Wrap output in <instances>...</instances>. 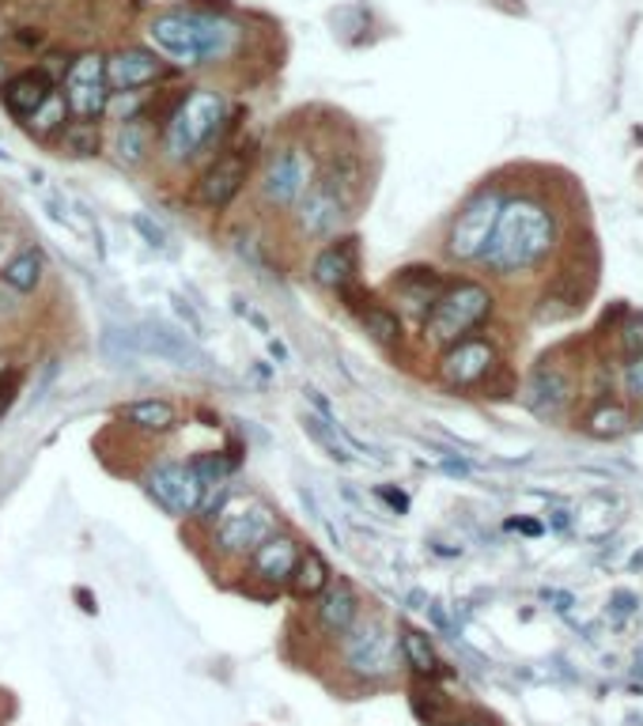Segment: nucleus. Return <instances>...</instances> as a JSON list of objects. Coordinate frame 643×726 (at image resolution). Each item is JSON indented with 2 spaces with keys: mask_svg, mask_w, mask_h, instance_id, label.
<instances>
[{
  "mask_svg": "<svg viewBox=\"0 0 643 726\" xmlns=\"http://www.w3.org/2000/svg\"><path fill=\"white\" fill-rule=\"evenodd\" d=\"M552 246H557V216L549 212V204L534 201V197H511L500 209L496 231H492L481 261L500 277H515V272L541 266Z\"/></svg>",
  "mask_w": 643,
  "mask_h": 726,
  "instance_id": "nucleus-1",
  "label": "nucleus"
},
{
  "mask_svg": "<svg viewBox=\"0 0 643 726\" xmlns=\"http://www.w3.org/2000/svg\"><path fill=\"white\" fill-rule=\"evenodd\" d=\"M227 129V98L220 91L194 87L163 118V160L186 167L204 155Z\"/></svg>",
  "mask_w": 643,
  "mask_h": 726,
  "instance_id": "nucleus-2",
  "label": "nucleus"
},
{
  "mask_svg": "<svg viewBox=\"0 0 643 726\" xmlns=\"http://www.w3.org/2000/svg\"><path fill=\"white\" fill-rule=\"evenodd\" d=\"M148 38L175 65H209L231 54L235 27L209 12H160L148 23Z\"/></svg>",
  "mask_w": 643,
  "mask_h": 726,
  "instance_id": "nucleus-3",
  "label": "nucleus"
},
{
  "mask_svg": "<svg viewBox=\"0 0 643 726\" xmlns=\"http://www.w3.org/2000/svg\"><path fill=\"white\" fill-rule=\"evenodd\" d=\"M489 315H492L489 288L477 284V280H455V284L443 288V295L435 300V307L428 311V318L420 326H424V341L451 349L455 341L474 333Z\"/></svg>",
  "mask_w": 643,
  "mask_h": 726,
  "instance_id": "nucleus-4",
  "label": "nucleus"
},
{
  "mask_svg": "<svg viewBox=\"0 0 643 726\" xmlns=\"http://www.w3.org/2000/svg\"><path fill=\"white\" fill-rule=\"evenodd\" d=\"M277 534V515L261 500H227V507L212 518L209 544L217 549L220 560H250L261 541Z\"/></svg>",
  "mask_w": 643,
  "mask_h": 726,
  "instance_id": "nucleus-5",
  "label": "nucleus"
},
{
  "mask_svg": "<svg viewBox=\"0 0 643 726\" xmlns=\"http://www.w3.org/2000/svg\"><path fill=\"white\" fill-rule=\"evenodd\" d=\"M341 666L356 681H383L398 670V635L375 613H360V621L341 635Z\"/></svg>",
  "mask_w": 643,
  "mask_h": 726,
  "instance_id": "nucleus-6",
  "label": "nucleus"
},
{
  "mask_svg": "<svg viewBox=\"0 0 643 726\" xmlns=\"http://www.w3.org/2000/svg\"><path fill=\"white\" fill-rule=\"evenodd\" d=\"M504 189L500 186H484L469 197L458 209V216L451 220L447 227V254L455 261H477L489 246L492 231H496L500 209H504Z\"/></svg>",
  "mask_w": 643,
  "mask_h": 726,
  "instance_id": "nucleus-7",
  "label": "nucleus"
},
{
  "mask_svg": "<svg viewBox=\"0 0 643 726\" xmlns=\"http://www.w3.org/2000/svg\"><path fill=\"white\" fill-rule=\"evenodd\" d=\"M311 182H315L311 155L300 144H280L269 152L266 167H261L258 197L269 212H292L300 204V197L307 194Z\"/></svg>",
  "mask_w": 643,
  "mask_h": 726,
  "instance_id": "nucleus-8",
  "label": "nucleus"
},
{
  "mask_svg": "<svg viewBox=\"0 0 643 726\" xmlns=\"http://www.w3.org/2000/svg\"><path fill=\"white\" fill-rule=\"evenodd\" d=\"M144 492L155 500V507L167 511L171 518H189V515H197V503H201L204 489L194 477V469H189V461L160 458L148 466Z\"/></svg>",
  "mask_w": 643,
  "mask_h": 726,
  "instance_id": "nucleus-9",
  "label": "nucleus"
},
{
  "mask_svg": "<svg viewBox=\"0 0 643 726\" xmlns=\"http://www.w3.org/2000/svg\"><path fill=\"white\" fill-rule=\"evenodd\" d=\"M496 367L500 349L489 337H461L451 349H443L440 363H435V378L451 390H469V386H481Z\"/></svg>",
  "mask_w": 643,
  "mask_h": 726,
  "instance_id": "nucleus-10",
  "label": "nucleus"
},
{
  "mask_svg": "<svg viewBox=\"0 0 643 726\" xmlns=\"http://www.w3.org/2000/svg\"><path fill=\"white\" fill-rule=\"evenodd\" d=\"M61 98L69 106L72 118L95 121L106 114V98H110V84H106V57L80 54L65 72Z\"/></svg>",
  "mask_w": 643,
  "mask_h": 726,
  "instance_id": "nucleus-11",
  "label": "nucleus"
},
{
  "mask_svg": "<svg viewBox=\"0 0 643 726\" xmlns=\"http://www.w3.org/2000/svg\"><path fill=\"white\" fill-rule=\"evenodd\" d=\"M352 209L334 194L329 186H322L315 178L307 186V194L300 197V204L292 209V224L300 238H337L349 224Z\"/></svg>",
  "mask_w": 643,
  "mask_h": 726,
  "instance_id": "nucleus-12",
  "label": "nucleus"
},
{
  "mask_svg": "<svg viewBox=\"0 0 643 726\" xmlns=\"http://www.w3.org/2000/svg\"><path fill=\"white\" fill-rule=\"evenodd\" d=\"M137 341L144 356H155L160 363H171V367H183V371L209 367V356H204L201 344H197L194 337H186L183 329L167 326V321H155V318L140 321Z\"/></svg>",
  "mask_w": 643,
  "mask_h": 726,
  "instance_id": "nucleus-13",
  "label": "nucleus"
},
{
  "mask_svg": "<svg viewBox=\"0 0 643 726\" xmlns=\"http://www.w3.org/2000/svg\"><path fill=\"white\" fill-rule=\"evenodd\" d=\"M246 175H250V163L238 152H224L204 167V175L197 178V201L212 212H224L246 186Z\"/></svg>",
  "mask_w": 643,
  "mask_h": 726,
  "instance_id": "nucleus-14",
  "label": "nucleus"
},
{
  "mask_svg": "<svg viewBox=\"0 0 643 726\" xmlns=\"http://www.w3.org/2000/svg\"><path fill=\"white\" fill-rule=\"evenodd\" d=\"M356 269H360V246L352 235H337L329 238L326 246L315 254L311 261V280L322 288V292H344L349 284H356Z\"/></svg>",
  "mask_w": 643,
  "mask_h": 726,
  "instance_id": "nucleus-15",
  "label": "nucleus"
},
{
  "mask_svg": "<svg viewBox=\"0 0 643 726\" xmlns=\"http://www.w3.org/2000/svg\"><path fill=\"white\" fill-rule=\"evenodd\" d=\"M443 288H447V280L440 277V269H424V266L401 269L398 277L390 280V295H394V303H398L394 311L424 321L428 311L435 307V300L443 295Z\"/></svg>",
  "mask_w": 643,
  "mask_h": 726,
  "instance_id": "nucleus-16",
  "label": "nucleus"
},
{
  "mask_svg": "<svg viewBox=\"0 0 643 726\" xmlns=\"http://www.w3.org/2000/svg\"><path fill=\"white\" fill-rule=\"evenodd\" d=\"M300 541L295 538H288V534H273L269 541H261L258 544V552L250 557V572H254V579L258 583H266V587H273V590H280V587H288L292 583V572H295V564H300Z\"/></svg>",
  "mask_w": 643,
  "mask_h": 726,
  "instance_id": "nucleus-17",
  "label": "nucleus"
},
{
  "mask_svg": "<svg viewBox=\"0 0 643 726\" xmlns=\"http://www.w3.org/2000/svg\"><path fill=\"white\" fill-rule=\"evenodd\" d=\"M360 613H364V609H360V594L349 579H337V583L329 579V587L318 594L315 621H318V629L326 635H334V640H341V635L360 621Z\"/></svg>",
  "mask_w": 643,
  "mask_h": 726,
  "instance_id": "nucleus-18",
  "label": "nucleus"
},
{
  "mask_svg": "<svg viewBox=\"0 0 643 726\" xmlns=\"http://www.w3.org/2000/svg\"><path fill=\"white\" fill-rule=\"evenodd\" d=\"M160 72L163 61L152 49L126 46L114 57H106V84H110V91H140L152 84V80H160Z\"/></svg>",
  "mask_w": 643,
  "mask_h": 726,
  "instance_id": "nucleus-19",
  "label": "nucleus"
},
{
  "mask_svg": "<svg viewBox=\"0 0 643 726\" xmlns=\"http://www.w3.org/2000/svg\"><path fill=\"white\" fill-rule=\"evenodd\" d=\"M572 394H575L572 371L546 360L530 375V386H526V406H530L534 412H541V417H552V412H560L568 401H572Z\"/></svg>",
  "mask_w": 643,
  "mask_h": 726,
  "instance_id": "nucleus-20",
  "label": "nucleus"
},
{
  "mask_svg": "<svg viewBox=\"0 0 643 726\" xmlns=\"http://www.w3.org/2000/svg\"><path fill=\"white\" fill-rule=\"evenodd\" d=\"M322 186H329L337 197H341L349 209H356L360 194H364L367 186V175H364V163H360L356 152H344V148H334V152L326 155V163H322V171L315 175Z\"/></svg>",
  "mask_w": 643,
  "mask_h": 726,
  "instance_id": "nucleus-21",
  "label": "nucleus"
},
{
  "mask_svg": "<svg viewBox=\"0 0 643 726\" xmlns=\"http://www.w3.org/2000/svg\"><path fill=\"white\" fill-rule=\"evenodd\" d=\"M49 95H54V84H49V77L43 69L15 72V77H8L4 84H0V98H4V106L15 118H31Z\"/></svg>",
  "mask_w": 643,
  "mask_h": 726,
  "instance_id": "nucleus-22",
  "label": "nucleus"
},
{
  "mask_svg": "<svg viewBox=\"0 0 643 726\" xmlns=\"http://www.w3.org/2000/svg\"><path fill=\"white\" fill-rule=\"evenodd\" d=\"M121 424L133 428V432H144V435H171L178 428V409L171 406L167 398H140V401H129L126 409L118 412Z\"/></svg>",
  "mask_w": 643,
  "mask_h": 726,
  "instance_id": "nucleus-23",
  "label": "nucleus"
},
{
  "mask_svg": "<svg viewBox=\"0 0 643 726\" xmlns=\"http://www.w3.org/2000/svg\"><path fill=\"white\" fill-rule=\"evenodd\" d=\"M43 280H46V258L35 246H27V250H20L15 258H8L4 269H0V284H8L20 295H35L38 288H43Z\"/></svg>",
  "mask_w": 643,
  "mask_h": 726,
  "instance_id": "nucleus-24",
  "label": "nucleus"
},
{
  "mask_svg": "<svg viewBox=\"0 0 643 726\" xmlns=\"http://www.w3.org/2000/svg\"><path fill=\"white\" fill-rule=\"evenodd\" d=\"M360 321H364L367 337L375 344H383V349H398L401 341H406V321L394 307H386V303H364V307L356 311Z\"/></svg>",
  "mask_w": 643,
  "mask_h": 726,
  "instance_id": "nucleus-25",
  "label": "nucleus"
},
{
  "mask_svg": "<svg viewBox=\"0 0 643 726\" xmlns=\"http://www.w3.org/2000/svg\"><path fill=\"white\" fill-rule=\"evenodd\" d=\"M98 356L118 371H133L140 356H144V352H140V341H137V329L106 326L103 333H98Z\"/></svg>",
  "mask_w": 643,
  "mask_h": 726,
  "instance_id": "nucleus-26",
  "label": "nucleus"
},
{
  "mask_svg": "<svg viewBox=\"0 0 643 726\" xmlns=\"http://www.w3.org/2000/svg\"><path fill=\"white\" fill-rule=\"evenodd\" d=\"M632 424V412L624 401H613V398H601L595 406L587 409V417H583V428H587L595 440H617V435H624Z\"/></svg>",
  "mask_w": 643,
  "mask_h": 726,
  "instance_id": "nucleus-27",
  "label": "nucleus"
},
{
  "mask_svg": "<svg viewBox=\"0 0 643 726\" xmlns=\"http://www.w3.org/2000/svg\"><path fill=\"white\" fill-rule=\"evenodd\" d=\"M398 647H401V658H406V666L417 674V678H440V674H443V663H440V655H435L432 640H428V635L420 632V629H401Z\"/></svg>",
  "mask_w": 643,
  "mask_h": 726,
  "instance_id": "nucleus-28",
  "label": "nucleus"
},
{
  "mask_svg": "<svg viewBox=\"0 0 643 726\" xmlns=\"http://www.w3.org/2000/svg\"><path fill=\"white\" fill-rule=\"evenodd\" d=\"M288 587L295 590V598H318L322 590L329 587V564L318 549L300 552V564L292 572V583Z\"/></svg>",
  "mask_w": 643,
  "mask_h": 726,
  "instance_id": "nucleus-29",
  "label": "nucleus"
},
{
  "mask_svg": "<svg viewBox=\"0 0 643 726\" xmlns=\"http://www.w3.org/2000/svg\"><path fill=\"white\" fill-rule=\"evenodd\" d=\"M303 432H307V440L315 443V447L326 450V458H334L337 466H349L352 461L349 443L341 440V428L329 424V420H322L318 412H307V417H303Z\"/></svg>",
  "mask_w": 643,
  "mask_h": 726,
  "instance_id": "nucleus-30",
  "label": "nucleus"
},
{
  "mask_svg": "<svg viewBox=\"0 0 643 726\" xmlns=\"http://www.w3.org/2000/svg\"><path fill=\"white\" fill-rule=\"evenodd\" d=\"M114 152H118L121 167H140L152 152V137H148V126L140 118L133 121H121L118 137H114Z\"/></svg>",
  "mask_w": 643,
  "mask_h": 726,
  "instance_id": "nucleus-31",
  "label": "nucleus"
},
{
  "mask_svg": "<svg viewBox=\"0 0 643 726\" xmlns=\"http://www.w3.org/2000/svg\"><path fill=\"white\" fill-rule=\"evenodd\" d=\"M98 148H103L98 121L77 118L61 129V155H69V160H92V155H98Z\"/></svg>",
  "mask_w": 643,
  "mask_h": 726,
  "instance_id": "nucleus-32",
  "label": "nucleus"
},
{
  "mask_svg": "<svg viewBox=\"0 0 643 726\" xmlns=\"http://www.w3.org/2000/svg\"><path fill=\"white\" fill-rule=\"evenodd\" d=\"M189 469H194V477L201 481V489H212V484L231 481V473H235V458H227V454H220V450H201L189 458Z\"/></svg>",
  "mask_w": 643,
  "mask_h": 726,
  "instance_id": "nucleus-33",
  "label": "nucleus"
},
{
  "mask_svg": "<svg viewBox=\"0 0 643 726\" xmlns=\"http://www.w3.org/2000/svg\"><path fill=\"white\" fill-rule=\"evenodd\" d=\"M65 118H69V106H65L61 91H54V95H49L46 103L38 106V110L27 118V129H31V133H35V137L61 133V129H65Z\"/></svg>",
  "mask_w": 643,
  "mask_h": 726,
  "instance_id": "nucleus-34",
  "label": "nucleus"
},
{
  "mask_svg": "<svg viewBox=\"0 0 643 726\" xmlns=\"http://www.w3.org/2000/svg\"><path fill=\"white\" fill-rule=\"evenodd\" d=\"M613 386L621 394H629V398H643V352L640 356H629L624 363H617Z\"/></svg>",
  "mask_w": 643,
  "mask_h": 726,
  "instance_id": "nucleus-35",
  "label": "nucleus"
},
{
  "mask_svg": "<svg viewBox=\"0 0 643 726\" xmlns=\"http://www.w3.org/2000/svg\"><path fill=\"white\" fill-rule=\"evenodd\" d=\"M137 110H140L137 91H110V98H106V114H110V118H118V126H121V121H133Z\"/></svg>",
  "mask_w": 643,
  "mask_h": 726,
  "instance_id": "nucleus-36",
  "label": "nucleus"
},
{
  "mask_svg": "<svg viewBox=\"0 0 643 726\" xmlns=\"http://www.w3.org/2000/svg\"><path fill=\"white\" fill-rule=\"evenodd\" d=\"M171 303H175V315H178V318H183V326H186V333H189V337H194V341H197V337H204V333H209V326H204V318H201V311H197V307H194V303H189V300H186V295H171Z\"/></svg>",
  "mask_w": 643,
  "mask_h": 726,
  "instance_id": "nucleus-37",
  "label": "nucleus"
},
{
  "mask_svg": "<svg viewBox=\"0 0 643 726\" xmlns=\"http://www.w3.org/2000/svg\"><path fill=\"white\" fill-rule=\"evenodd\" d=\"M133 227H137V235L152 246V250H167V231L155 224L148 212H133Z\"/></svg>",
  "mask_w": 643,
  "mask_h": 726,
  "instance_id": "nucleus-38",
  "label": "nucleus"
},
{
  "mask_svg": "<svg viewBox=\"0 0 643 726\" xmlns=\"http://www.w3.org/2000/svg\"><path fill=\"white\" fill-rule=\"evenodd\" d=\"M617 344L624 349V356H640L643 352V318H629L617 333Z\"/></svg>",
  "mask_w": 643,
  "mask_h": 726,
  "instance_id": "nucleus-39",
  "label": "nucleus"
},
{
  "mask_svg": "<svg viewBox=\"0 0 643 726\" xmlns=\"http://www.w3.org/2000/svg\"><path fill=\"white\" fill-rule=\"evenodd\" d=\"M23 311V303H20V292H12L8 284H0V326L4 321H12L15 315Z\"/></svg>",
  "mask_w": 643,
  "mask_h": 726,
  "instance_id": "nucleus-40",
  "label": "nucleus"
},
{
  "mask_svg": "<svg viewBox=\"0 0 643 726\" xmlns=\"http://www.w3.org/2000/svg\"><path fill=\"white\" fill-rule=\"evenodd\" d=\"M235 250H238V258H246L250 266H261V254H258V243H254V238H238Z\"/></svg>",
  "mask_w": 643,
  "mask_h": 726,
  "instance_id": "nucleus-41",
  "label": "nucleus"
},
{
  "mask_svg": "<svg viewBox=\"0 0 643 726\" xmlns=\"http://www.w3.org/2000/svg\"><path fill=\"white\" fill-rule=\"evenodd\" d=\"M378 496H383L386 503H394V507H398V511H406V507H409V500L401 496V492H390V489H383V492H378Z\"/></svg>",
  "mask_w": 643,
  "mask_h": 726,
  "instance_id": "nucleus-42",
  "label": "nucleus"
},
{
  "mask_svg": "<svg viewBox=\"0 0 643 726\" xmlns=\"http://www.w3.org/2000/svg\"><path fill=\"white\" fill-rule=\"evenodd\" d=\"M451 726H489V723H484V719H477V715H466V719H455Z\"/></svg>",
  "mask_w": 643,
  "mask_h": 726,
  "instance_id": "nucleus-43",
  "label": "nucleus"
},
{
  "mask_svg": "<svg viewBox=\"0 0 643 726\" xmlns=\"http://www.w3.org/2000/svg\"><path fill=\"white\" fill-rule=\"evenodd\" d=\"M269 352H273L277 360H288V349H284L280 341H269Z\"/></svg>",
  "mask_w": 643,
  "mask_h": 726,
  "instance_id": "nucleus-44",
  "label": "nucleus"
},
{
  "mask_svg": "<svg viewBox=\"0 0 643 726\" xmlns=\"http://www.w3.org/2000/svg\"><path fill=\"white\" fill-rule=\"evenodd\" d=\"M0 390H4V383H0ZM8 401H12V394H0V417H4V409H8Z\"/></svg>",
  "mask_w": 643,
  "mask_h": 726,
  "instance_id": "nucleus-45",
  "label": "nucleus"
},
{
  "mask_svg": "<svg viewBox=\"0 0 643 726\" xmlns=\"http://www.w3.org/2000/svg\"><path fill=\"white\" fill-rule=\"evenodd\" d=\"M4 246H8V224H0V254H4Z\"/></svg>",
  "mask_w": 643,
  "mask_h": 726,
  "instance_id": "nucleus-46",
  "label": "nucleus"
},
{
  "mask_svg": "<svg viewBox=\"0 0 643 726\" xmlns=\"http://www.w3.org/2000/svg\"><path fill=\"white\" fill-rule=\"evenodd\" d=\"M8 160H12V155H8L4 148H0V163H8Z\"/></svg>",
  "mask_w": 643,
  "mask_h": 726,
  "instance_id": "nucleus-47",
  "label": "nucleus"
}]
</instances>
